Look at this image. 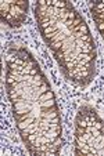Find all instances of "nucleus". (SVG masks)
Wrapping results in <instances>:
<instances>
[{
	"mask_svg": "<svg viewBox=\"0 0 104 156\" xmlns=\"http://www.w3.org/2000/svg\"><path fill=\"white\" fill-rule=\"evenodd\" d=\"M33 122H35V116H29V118L25 119V120L20 122V123H15V126H17V129L21 131V130L28 129V127H29V124L33 123Z\"/></svg>",
	"mask_w": 104,
	"mask_h": 156,
	"instance_id": "nucleus-1",
	"label": "nucleus"
},
{
	"mask_svg": "<svg viewBox=\"0 0 104 156\" xmlns=\"http://www.w3.org/2000/svg\"><path fill=\"white\" fill-rule=\"evenodd\" d=\"M47 10H49V7H39L35 4V18L36 20H40L43 17H47Z\"/></svg>",
	"mask_w": 104,
	"mask_h": 156,
	"instance_id": "nucleus-2",
	"label": "nucleus"
},
{
	"mask_svg": "<svg viewBox=\"0 0 104 156\" xmlns=\"http://www.w3.org/2000/svg\"><path fill=\"white\" fill-rule=\"evenodd\" d=\"M51 98H56V95H54L53 90H49V91L43 93V94H42V95H39V98H38V102L40 104V102H43V101H46V100H51Z\"/></svg>",
	"mask_w": 104,
	"mask_h": 156,
	"instance_id": "nucleus-3",
	"label": "nucleus"
},
{
	"mask_svg": "<svg viewBox=\"0 0 104 156\" xmlns=\"http://www.w3.org/2000/svg\"><path fill=\"white\" fill-rule=\"evenodd\" d=\"M56 104H57L56 98H51V100H46V101H43V102H40L39 106H40V108H50V106L56 105Z\"/></svg>",
	"mask_w": 104,
	"mask_h": 156,
	"instance_id": "nucleus-4",
	"label": "nucleus"
},
{
	"mask_svg": "<svg viewBox=\"0 0 104 156\" xmlns=\"http://www.w3.org/2000/svg\"><path fill=\"white\" fill-rule=\"evenodd\" d=\"M85 131H86V127H82V126H78V124H75V136H83L85 134Z\"/></svg>",
	"mask_w": 104,
	"mask_h": 156,
	"instance_id": "nucleus-5",
	"label": "nucleus"
},
{
	"mask_svg": "<svg viewBox=\"0 0 104 156\" xmlns=\"http://www.w3.org/2000/svg\"><path fill=\"white\" fill-rule=\"evenodd\" d=\"M80 40L83 41V43H93V35L92 33H87V35H82V37H80Z\"/></svg>",
	"mask_w": 104,
	"mask_h": 156,
	"instance_id": "nucleus-6",
	"label": "nucleus"
},
{
	"mask_svg": "<svg viewBox=\"0 0 104 156\" xmlns=\"http://www.w3.org/2000/svg\"><path fill=\"white\" fill-rule=\"evenodd\" d=\"M80 33H82V35H87V33H90V30H89V28H87L86 22L80 24Z\"/></svg>",
	"mask_w": 104,
	"mask_h": 156,
	"instance_id": "nucleus-7",
	"label": "nucleus"
},
{
	"mask_svg": "<svg viewBox=\"0 0 104 156\" xmlns=\"http://www.w3.org/2000/svg\"><path fill=\"white\" fill-rule=\"evenodd\" d=\"M42 72H43V71L40 69V66H36V68H32V69H31L29 73L32 75V76H36L38 73H42Z\"/></svg>",
	"mask_w": 104,
	"mask_h": 156,
	"instance_id": "nucleus-8",
	"label": "nucleus"
},
{
	"mask_svg": "<svg viewBox=\"0 0 104 156\" xmlns=\"http://www.w3.org/2000/svg\"><path fill=\"white\" fill-rule=\"evenodd\" d=\"M51 124H61V118L60 116H57V118H54V119H51V120H49Z\"/></svg>",
	"mask_w": 104,
	"mask_h": 156,
	"instance_id": "nucleus-9",
	"label": "nucleus"
}]
</instances>
